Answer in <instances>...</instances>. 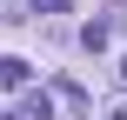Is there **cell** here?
I'll return each mask as SVG.
<instances>
[{"label": "cell", "instance_id": "obj_1", "mask_svg": "<svg viewBox=\"0 0 127 120\" xmlns=\"http://www.w3.org/2000/svg\"><path fill=\"white\" fill-rule=\"evenodd\" d=\"M47 94H54V107H67V114H87V94H80L74 80H54Z\"/></svg>", "mask_w": 127, "mask_h": 120}, {"label": "cell", "instance_id": "obj_2", "mask_svg": "<svg viewBox=\"0 0 127 120\" xmlns=\"http://www.w3.org/2000/svg\"><path fill=\"white\" fill-rule=\"evenodd\" d=\"M107 40H114V27H107V20H87V27H80V47H87V53H100Z\"/></svg>", "mask_w": 127, "mask_h": 120}, {"label": "cell", "instance_id": "obj_3", "mask_svg": "<svg viewBox=\"0 0 127 120\" xmlns=\"http://www.w3.org/2000/svg\"><path fill=\"white\" fill-rule=\"evenodd\" d=\"M20 120H54V94H27L20 100Z\"/></svg>", "mask_w": 127, "mask_h": 120}, {"label": "cell", "instance_id": "obj_4", "mask_svg": "<svg viewBox=\"0 0 127 120\" xmlns=\"http://www.w3.org/2000/svg\"><path fill=\"white\" fill-rule=\"evenodd\" d=\"M0 87H27V60H0Z\"/></svg>", "mask_w": 127, "mask_h": 120}, {"label": "cell", "instance_id": "obj_5", "mask_svg": "<svg viewBox=\"0 0 127 120\" xmlns=\"http://www.w3.org/2000/svg\"><path fill=\"white\" fill-rule=\"evenodd\" d=\"M33 13H67V0H33Z\"/></svg>", "mask_w": 127, "mask_h": 120}, {"label": "cell", "instance_id": "obj_6", "mask_svg": "<svg viewBox=\"0 0 127 120\" xmlns=\"http://www.w3.org/2000/svg\"><path fill=\"white\" fill-rule=\"evenodd\" d=\"M121 87H127V60H121Z\"/></svg>", "mask_w": 127, "mask_h": 120}, {"label": "cell", "instance_id": "obj_7", "mask_svg": "<svg viewBox=\"0 0 127 120\" xmlns=\"http://www.w3.org/2000/svg\"><path fill=\"white\" fill-rule=\"evenodd\" d=\"M114 120H127V107H121V114H114Z\"/></svg>", "mask_w": 127, "mask_h": 120}]
</instances>
